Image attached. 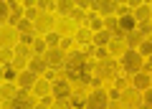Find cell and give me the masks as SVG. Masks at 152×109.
Wrapping results in <instances>:
<instances>
[{
	"mask_svg": "<svg viewBox=\"0 0 152 109\" xmlns=\"http://www.w3.org/2000/svg\"><path fill=\"white\" fill-rule=\"evenodd\" d=\"M43 79H46V81H53V79H56V71H53V69H46Z\"/></svg>",
	"mask_w": 152,
	"mask_h": 109,
	"instance_id": "obj_42",
	"label": "cell"
},
{
	"mask_svg": "<svg viewBox=\"0 0 152 109\" xmlns=\"http://www.w3.org/2000/svg\"><path fill=\"white\" fill-rule=\"evenodd\" d=\"M124 41H127V51H137L145 38H142L140 31H132V33H127V36H124Z\"/></svg>",
	"mask_w": 152,
	"mask_h": 109,
	"instance_id": "obj_13",
	"label": "cell"
},
{
	"mask_svg": "<svg viewBox=\"0 0 152 109\" xmlns=\"http://www.w3.org/2000/svg\"><path fill=\"white\" fill-rule=\"evenodd\" d=\"M51 94H53L56 102H61V99H69V97H71V84L66 81V79H56V81L51 84Z\"/></svg>",
	"mask_w": 152,
	"mask_h": 109,
	"instance_id": "obj_5",
	"label": "cell"
},
{
	"mask_svg": "<svg viewBox=\"0 0 152 109\" xmlns=\"http://www.w3.org/2000/svg\"><path fill=\"white\" fill-rule=\"evenodd\" d=\"M5 20H10V5L0 0V26H3Z\"/></svg>",
	"mask_w": 152,
	"mask_h": 109,
	"instance_id": "obj_28",
	"label": "cell"
},
{
	"mask_svg": "<svg viewBox=\"0 0 152 109\" xmlns=\"http://www.w3.org/2000/svg\"><path fill=\"white\" fill-rule=\"evenodd\" d=\"M137 31H140L142 38H145V36H150V33H152V23H150V20H147V23H140V26H137Z\"/></svg>",
	"mask_w": 152,
	"mask_h": 109,
	"instance_id": "obj_33",
	"label": "cell"
},
{
	"mask_svg": "<svg viewBox=\"0 0 152 109\" xmlns=\"http://www.w3.org/2000/svg\"><path fill=\"white\" fill-rule=\"evenodd\" d=\"M150 23H152V20H150Z\"/></svg>",
	"mask_w": 152,
	"mask_h": 109,
	"instance_id": "obj_51",
	"label": "cell"
},
{
	"mask_svg": "<svg viewBox=\"0 0 152 109\" xmlns=\"http://www.w3.org/2000/svg\"><path fill=\"white\" fill-rule=\"evenodd\" d=\"M74 41H76V38L64 36V38H61V43H58V51H64V53H66V51H71V48H74Z\"/></svg>",
	"mask_w": 152,
	"mask_h": 109,
	"instance_id": "obj_29",
	"label": "cell"
},
{
	"mask_svg": "<svg viewBox=\"0 0 152 109\" xmlns=\"http://www.w3.org/2000/svg\"><path fill=\"white\" fill-rule=\"evenodd\" d=\"M20 43H23V46H33V33H26V36H20Z\"/></svg>",
	"mask_w": 152,
	"mask_h": 109,
	"instance_id": "obj_37",
	"label": "cell"
},
{
	"mask_svg": "<svg viewBox=\"0 0 152 109\" xmlns=\"http://www.w3.org/2000/svg\"><path fill=\"white\" fill-rule=\"evenodd\" d=\"M86 56L84 51H71L66 53V64H64V71H66V81H81V69L86 64Z\"/></svg>",
	"mask_w": 152,
	"mask_h": 109,
	"instance_id": "obj_1",
	"label": "cell"
},
{
	"mask_svg": "<svg viewBox=\"0 0 152 109\" xmlns=\"http://www.w3.org/2000/svg\"><path fill=\"white\" fill-rule=\"evenodd\" d=\"M119 20V31H122V36H127V33H132V31H137V20L132 15H122V18H117Z\"/></svg>",
	"mask_w": 152,
	"mask_h": 109,
	"instance_id": "obj_12",
	"label": "cell"
},
{
	"mask_svg": "<svg viewBox=\"0 0 152 109\" xmlns=\"http://www.w3.org/2000/svg\"><path fill=\"white\" fill-rule=\"evenodd\" d=\"M84 109H109V97L104 89H94L86 97V107Z\"/></svg>",
	"mask_w": 152,
	"mask_h": 109,
	"instance_id": "obj_3",
	"label": "cell"
},
{
	"mask_svg": "<svg viewBox=\"0 0 152 109\" xmlns=\"http://www.w3.org/2000/svg\"><path fill=\"white\" fill-rule=\"evenodd\" d=\"M86 28H89L91 33L104 31V18L99 15V13H89V15H86Z\"/></svg>",
	"mask_w": 152,
	"mask_h": 109,
	"instance_id": "obj_11",
	"label": "cell"
},
{
	"mask_svg": "<svg viewBox=\"0 0 152 109\" xmlns=\"http://www.w3.org/2000/svg\"><path fill=\"white\" fill-rule=\"evenodd\" d=\"M107 97H109V99H114V102H119L122 91H117V89H109V91H107Z\"/></svg>",
	"mask_w": 152,
	"mask_h": 109,
	"instance_id": "obj_39",
	"label": "cell"
},
{
	"mask_svg": "<svg viewBox=\"0 0 152 109\" xmlns=\"http://www.w3.org/2000/svg\"><path fill=\"white\" fill-rule=\"evenodd\" d=\"M15 91H18V86H13L10 81H5L3 86H0V94H3V99H15Z\"/></svg>",
	"mask_w": 152,
	"mask_h": 109,
	"instance_id": "obj_23",
	"label": "cell"
},
{
	"mask_svg": "<svg viewBox=\"0 0 152 109\" xmlns=\"http://www.w3.org/2000/svg\"><path fill=\"white\" fill-rule=\"evenodd\" d=\"M33 109H51V99L46 97V99H41V104H36Z\"/></svg>",
	"mask_w": 152,
	"mask_h": 109,
	"instance_id": "obj_38",
	"label": "cell"
},
{
	"mask_svg": "<svg viewBox=\"0 0 152 109\" xmlns=\"http://www.w3.org/2000/svg\"><path fill=\"white\" fill-rule=\"evenodd\" d=\"M109 41H112V33H109V31H99V33H94V41H91V43L96 46V48H107Z\"/></svg>",
	"mask_w": 152,
	"mask_h": 109,
	"instance_id": "obj_14",
	"label": "cell"
},
{
	"mask_svg": "<svg viewBox=\"0 0 152 109\" xmlns=\"http://www.w3.org/2000/svg\"><path fill=\"white\" fill-rule=\"evenodd\" d=\"M13 79H18V71H15V66H5V81H13Z\"/></svg>",
	"mask_w": 152,
	"mask_h": 109,
	"instance_id": "obj_34",
	"label": "cell"
},
{
	"mask_svg": "<svg viewBox=\"0 0 152 109\" xmlns=\"http://www.w3.org/2000/svg\"><path fill=\"white\" fill-rule=\"evenodd\" d=\"M96 59H99V61L109 59V51H107V48H96Z\"/></svg>",
	"mask_w": 152,
	"mask_h": 109,
	"instance_id": "obj_40",
	"label": "cell"
},
{
	"mask_svg": "<svg viewBox=\"0 0 152 109\" xmlns=\"http://www.w3.org/2000/svg\"><path fill=\"white\" fill-rule=\"evenodd\" d=\"M61 38H64V36H58V33L56 31H48L46 33V46H48V48H58V43H61Z\"/></svg>",
	"mask_w": 152,
	"mask_h": 109,
	"instance_id": "obj_21",
	"label": "cell"
},
{
	"mask_svg": "<svg viewBox=\"0 0 152 109\" xmlns=\"http://www.w3.org/2000/svg\"><path fill=\"white\" fill-rule=\"evenodd\" d=\"M79 10H89V3H86V0H79Z\"/></svg>",
	"mask_w": 152,
	"mask_h": 109,
	"instance_id": "obj_44",
	"label": "cell"
},
{
	"mask_svg": "<svg viewBox=\"0 0 152 109\" xmlns=\"http://www.w3.org/2000/svg\"><path fill=\"white\" fill-rule=\"evenodd\" d=\"M132 18L137 20V26H140V23H147V20H150V5H140Z\"/></svg>",
	"mask_w": 152,
	"mask_h": 109,
	"instance_id": "obj_19",
	"label": "cell"
},
{
	"mask_svg": "<svg viewBox=\"0 0 152 109\" xmlns=\"http://www.w3.org/2000/svg\"><path fill=\"white\" fill-rule=\"evenodd\" d=\"M33 91H36V97L46 99V94L51 91V81H46V79H38V81H36V86H33Z\"/></svg>",
	"mask_w": 152,
	"mask_h": 109,
	"instance_id": "obj_17",
	"label": "cell"
},
{
	"mask_svg": "<svg viewBox=\"0 0 152 109\" xmlns=\"http://www.w3.org/2000/svg\"><path fill=\"white\" fill-rule=\"evenodd\" d=\"M76 41H79V43H84V46H91L94 33L89 31V28H79V31H76Z\"/></svg>",
	"mask_w": 152,
	"mask_h": 109,
	"instance_id": "obj_18",
	"label": "cell"
},
{
	"mask_svg": "<svg viewBox=\"0 0 152 109\" xmlns=\"http://www.w3.org/2000/svg\"><path fill=\"white\" fill-rule=\"evenodd\" d=\"M114 89H117V91H127V89H129V81L124 79V74H117V76H114Z\"/></svg>",
	"mask_w": 152,
	"mask_h": 109,
	"instance_id": "obj_26",
	"label": "cell"
},
{
	"mask_svg": "<svg viewBox=\"0 0 152 109\" xmlns=\"http://www.w3.org/2000/svg\"><path fill=\"white\" fill-rule=\"evenodd\" d=\"M33 23H36V31H46V33H48V28H51V23H53V18H51V15H41L38 20H33Z\"/></svg>",
	"mask_w": 152,
	"mask_h": 109,
	"instance_id": "obj_22",
	"label": "cell"
},
{
	"mask_svg": "<svg viewBox=\"0 0 152 109\" xmlns=\"http://www.w3.org/2000/svg\"><path fill=\"white\" fill-rule=\"evenodd\" d=\"M107 51H109V56H124L127 53V43H124V36H112V41H109V46H107Z\"/></svg>",
	"mask_w": 152,
	"mask_h": 109,
	"instance_id": "obj_9",
	"label": "cell"
},
{
	"mask_svg": "<svg viewBox=\"0 0 152 109\" xmlns=\"http://www.w3.org/2000/svg\"><path fill=\"white\" fill-rule=\"evenodd\" d=\"M150 43H152V36H150Z\"/></svg>",
	"mask_w": 152,
	"mask_h": 109,
	"instance_id": "obj_48",
	"label": "cell"
},
{
	"mask_svg": "<svg viewBox=\"0 0 152 109\" xmlns=\"http://www.w3.org/2000/svg\"><path fill=\"white\" fill-rule=\"evenodd\" d=\"M5 81V66H0V84Z\"/></svg>",
	"mask_w": 152,
	"mask_h": 109,
	"instance_id": "obj_45",
	"label": "cell"
},
{
	"mask_svg": "<svg viewBox=\"0 0 152 109\" xmlns=\"http://www.w3.org/2000/svg\"><path fill=\"white\" fill-rule=\"evenodd\" d=\"M33 28H36V23H33V20H28L26 15H23L20 20L15 23V31L20 33V36H26V33H33Z\"/></svg>",
	"mask_w": 152,
	"mask_h": 109,
	"instance_id": "obj_16",
	"label": "cell"
},
{
	"mask_svg": "<svg viewBox=\"0 0 152 109\" xmlns=\"http://www.w3.org/2000/svg\"><path fill=\"white\" fill-rule=\"evenodd\" d=\"M15 56H23V59H33V48H31V46L18 43V46H15Z\"/></svg>",
	"mask_w": 152,
	"mask_h": 109,
	"instance_id": "obj_27",
	"label": "cell"
},
{
	"mask_svg": "<svg viewBox=\"0 0 152 109\" xmlns=\"http://www.w3.org/2000/svg\"><path fill=\"white\" fill-rule=\"evenodd\" d=\"M0 109H33V102L31 99H10L5 107H0Z\"/></svg>",
	"mask_w": 152,
	"mask_h": 109,
	"instance_id": "obj_15",
	"label": "cell"
},
{
	"mask_svg": "<svg viewBox=\"0 0 152 109\" xmlns=\"http://www.w3.org/2000/svg\"><path fill=\"white\" fill-rule=\"evenodd\" d=\"M122 102H124L127 104V109H137V107H140V104H142V94L140 91H137V89H127V91H122Z\"/></svg>",
	"mask_w": 152,
	"mask_h": 109,
	"instance_id": "obj_6",
	"label": "cell"
},
{
	"mask_svg": "<svg viewBox=\"0 0 152 109\" xmlns=\"http://www.w3.org/2000/svg\"><path fill=\"white\" fill-rule=\"evenodd\" d=\"M51 109H71V104L69 102H56V104H51Z\"/></svg>",
	"mask_w": 152,
	"mask_h": 109,
	"instance_id": "obj_41",
	"label": "cell"
},
{
	"mask_svg": "<svg viewBox=\"0 0 152 109\" xmlns=\"http://www.w3.org/2000/svg\"><path fill=\"white\" fill-rule=\"evenodd\" d=\"M31 48H33V56H43L46 51H48V46H46V41H43V38H36Z\"/></svg>",
	"mask_w": 152,
	"mask_h": 109,
	"instance_id": "obj_25",
	"label": "cell"
},
{
	"mask_svg": "<svg viewBox=\"0 0 152 109\" xmlns=\"http://www.w3.org/2000/svg\"><path fill=\"white\" fill-rule=\"evenodd\" d=\"M0 102H3V94H0Z\"/></svg>",
	"mask_w": 152,
	"mask_h": 109,
	"instance_id": "obj_47",
	"label": "cell"
},
{
	"mask_svg": "<svg viewBox=\"0 0 152 109\" xmlns=\"http://www.w3.org/2000/svg\"><path fill=\"white\" fill-rule=\"evenodd\" d=\"M137 109H152V107H147V104H140V107H137Z\"/></svg>",
	"mask_w": 152,
	"mask_h": 109,
	"instance_id": "obj_46",
	"label": "cell"
},
{
	"mask_svg": "<svg viewBox=\"0 0 152 109\" xmlns=\"http://www.w3.org/2000/svg\"><path fill=\"white\" fill-rule=\"evenodd\" d=\"M150 79H152V71H150Z\"/></svg>",
	"mask_w": 152,
	"mask_h": 109,
	"instance_id": "obj_49",
	"label": "cell"
},
{
	"mask_svg": "<svg viewBox=\"0 0 152 109\" xmlns=\"http://www.w3.org/2000/svg\"><path fill=\"white\" fill-rule=\"evenodd\" d=\"M69 104H71V109H84V107H86V97L76 91V94L69 97Z\"/></svg>",
	"mask_w": 152,
	"mask_h": 109,
	"instance_id": "obj_20",
	"label": "cell"
},
{
	"mask_svg": "<svg viewBox=\"0 0 152 109\" xmlns=\"http://www.w3.org/2000/svg\"><path fill=\"white\" fill-rule=\"evenodd\" d=\"M46 69H48V64H46L43 56H33L31 64H28V71H31V74H36V76H43Z\"/></svg>",
	"mask_w": 152,
	"mask_h": 109,
	"instance_id": "obj_10",
	"label": "cell"
},
{
	"mask_svg": "<svg viewBox=\"0 0 152 109\" xmlns=\"http://www.w3.org/2000/svg\"><path fill=\"white\" fill-rule=\"evenodd\" d=\"M43 59H46V64H48V69H53V71H61L64 64H66V53L58 51V48H48L43 53Z\"/></svg>",
	"mask_w": 152,
	"mask_h": 109,
	"instance_id": "obj_4",
	"label": "cell"
},
{
	"mask_svg": "<svg viewBox=\"0 0 152 109\" xmlns=\"http://www.w3.org/2000/svg\"><path fill=\"white\" fill-rule=\"evenodd\" d=\"M150 13H152V5H150Z\"/></svg>",
	"mask_w": 152,
	"mask_h": 109,
	"instance_id": "obj_50",
	"label": "cell"
},
{
	"mask_svg": "<svg viewBox=\"0 0 152 109\" xmlns=\"http://www.w3.org/2000/svg\"><path fill=\"white\" fill-rule=\"evenodd\" d=\"M142 104H147V107H152V89H147V91H142Z\"/></svg>",
	"mask_w": 152,
	"mask_h": 109,
	"instance_id": "obj_36",
	"label": "cell"
},
{
	"mask_svg": "<svg viewBox=\"0 0 152 109\" xmlns=\"http://www.w3.org/2000/svg\"><path fill=\"white\" fill-rule=\"evenodd\" d=\"M132 89H137V91H147V89H152V79L150 74H145V71H140V74H134L132 76Z\"/></svg>",
	"mask_w": 152,
	"mask_h": 109,
	"instance_id": "obj_8",
	"label": "cell"
},
{
	"mask_svg": "<svg viewBox=\"0 0 152 109\" xmlns=\"http://www.w3.org/2000/svg\"><path fill=\"white\" fill-rule=\"evenodd\" d=\"M13 59H15V51H10V48H3V51H0V61H5V66H10Z\"/></svg>",
	"mask_w": 152,
	"mask_h": 109,
	"instance_id": "obj_31",
	"label": "cell"
},
{
	"mask_svg": "<svg viewBox=\"0 0 152 109\" xmlns=\"http://www.w3.org/2000/svg\"><path fill=\"white\" fill-rule=\"evenodd\" d=\"M56 10H58V13H71V10H74V5H71L69 0H61L58 5H56Z\"/></svg>",
	"mask_w": 152,
	"mask_h": 109,
	"instance_id": "obj_32",
	"label": "cell"
},
{
	"mask_svg": "<svg viewBox=\"0 0 152 109\" xmlns=\"http://www.w3.org/2000/svg\"><path fill=\"white\" fill-rule=\"evenodd\" d=\"M36 15H38V13H36V8H26V18H28V20H33Z\"/></svg>",
	"mask_w": 152,
	"mask_h": 109,
	"instance_id": "obj_43",
	"label": "cell"
},
{
	"mask_svg": "<svg viewBox=\"0 0 152 109\" xmlns=\"http://www.w3.org/2000/svg\"><path fill=\"white\" fill-rule=\"evenodd\" d=\"M13 38H15V28H3L0 31V46H8Z\"/></svg>",
	"mask_w": 152,
	"mask_h": 109,
	"instance_id": "obj_24",
	"label": "cell"
},
{
	"mask_svg": "<svg viewBox=\"0 0 152 109\" xmlns=\"http://www.w3.org/2000/svg\"><path fill=\"white\" fill-rule=\"evenodd\" d=\"M71 20H86V15H84V10H79V8H74V10L69 13Z\"/></svg>",
	"mask_w": 152,
	"mask_h": 109,
	"instance_id": "obj_35",
	"label": "cell"
},
{
	"mask_svg": "<svg viewBox=\"0 0 152 109\" xmlns=\"http://www.w3.org/2000/svg\"><path fill=\"white\" fill-rule=\"evenodd\" d=\"M15 86L18 89H23V91H28V89H33V86H36V81H38V76H36V74H31V71H20V74H18V79H15Z\"/></svg>",
	"mask_w": 152,
	"mask_h": 109,
	"instance_id": "obj_7",
	"label": "cell"
},
{
	"mask_svg": "<svg viewBox=\"0 0 152 109\" xmlns=\"http://www.w3.org/2000/svg\"><path fill=\"white\" fill-rule=\"evenodd\" d=\"M137 53H140V56H147V59H150V56H152V43H150V41H142L140 48H137Z\"/></svg>",
	"mask_w": 152,
	"mask_h": 109,
	"instance_id": "obj_30",
	"label": "cell"
},
{
	"mask_svg": "<svg viewBox=\"0 0 152 109\" xmlns=\"http://www.w3.org/2000/svg\"><path fill=\"white\" fill-rule=\"evenodd\" d=\"M142 64H145V59H142L140 53H137V51H127L124 56H122V71H124V74H132V76H134V74H140L142 71Z\"/></svg>",
	"mask_w": 152,
	"mask_h": 109,
	"instance_id": "obj_2",
	"label": "cell"
}]
</instances>
